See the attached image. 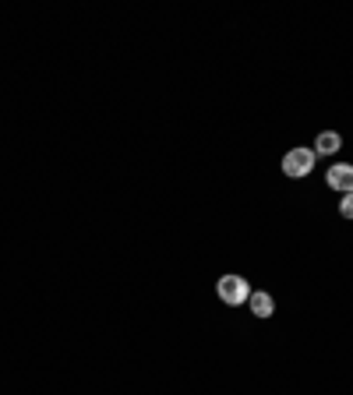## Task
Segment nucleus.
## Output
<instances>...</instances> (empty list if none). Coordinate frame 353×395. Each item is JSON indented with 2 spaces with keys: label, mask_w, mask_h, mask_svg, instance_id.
Listing matches in <instances>:
<instances>
[{
  "label": "nucleus",
  "mask_w": 353,
  "mask_h": 395,
  "mask_svg": "<svg viewBox=\"0 0 353 395\" xmlns=\"http://www.w3.org/2000/svg\"><path fill=\"white\" fill-rule=\"evenodd\" d=\"M325 184H329L332 191H339V194H350V191H353V166H350V162H336V166H329Z\"/></svg>",
  "instance_id": "nucleus-3"
},
{
  "label": "nucleus",
  "mask_w": 353,
  "mask_h": 395,
  "mask_svg": "<svg viewBox=\"0 0 353 395\" xmlns=\"http://www.w3.org/2000/svg\"><path fill=\"white\" fill-rule=\"evenodd\" d=\"M315 162H318L315 148H290L283 155V173L293 177V180H301V177H308L311 169H315Z\"/></svg>",
  "instance_id": "nucleus-2"
},
{
  "label": "nucleus",
  "mask_w": 353,
  "mask_h": 395,
  "mask_svg": "<svg viewBox=\"0 0 353 395\" xmlns=\"http://www.w3.org/2000/svg\"><path fill=\"white\" fill-rule=\"evenodd\" d=\"M339 212H343V219H353V191H350V194H343V201H339Z\"/></svg>",
  "instance_id": "nucleus-6"
},
{
  "label": "nucleus",
  "mask_w": 353,
  "mask_h": 395,
  "mask_svg": "<svg viewBox=\"0 0 353 395\" xmlns=\"http://www.w3.org/2000/svg\"><path fill=\"white\" fill-rule=\"evenodd\" d=\"M248 304H251V314H255V318H272V314H276V300H272L265 290H258V293L251 290Z\"/></svg>",
  "instance_id": "nucleus-4"
},
{
  "label": "nucleus",
  "mask_w": 353,
  "mask_h": 395,
  "mask_svg": "<svg viewBox=\"0 0 353 395\" xmlns=\"http://www.w3.org/2000/svg\"><path fill=\"white\" fill-rule=\"evenodd\" d=\"M216 290H219V300L230 304V307H241V304H248V297H251V286H248L244 275H223V279L216 282Z\"/></svg>",
  "instance_id": "nucleus-1"
},
{
  "label": "nucleus",
  "mask_w": 353,
  "mask_h": 395,
  "mask_svg": "<svg viewBox=\"0 0 353 395\" xmlns=\"http://www.w3.org/2000/svg\"><path fill=\"white\" fill-rule=\"evenodd\" d=\"M339 134L336 131H322L318 138H315V155H332V152H339Z\"/></svg>",
  "instance_id": "nucleus-5"
}]
</instances>
